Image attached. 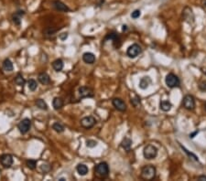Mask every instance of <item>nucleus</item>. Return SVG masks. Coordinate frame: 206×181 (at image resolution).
I'll return each instance as SVG.
<instances>
[{
  "label": "nucleus",
  "mask_w": 206,
  "mask_h": 181,
  "mask_svg": "<svg viewBox=\"0 0 206 181\" xmlns=\"http://www.w3.org/2000/svg\"><path fill=\"white\" fill-rule=\"evenodd\" d=\"M52 129H53L55 132L59 133V134L64 132V126H63L61 124H60V123H54V124L52 125Z\"/></svg>",
  "instance_id": "nucleus-27"
},
{
  "label": "nucleus",
  "mask_w": 206,
  "mask_h": 181,
  "mask_svg": "<svg viewBox=\"0 0 206 181\" xmlns=\"http://www.w3.org/2000/svg\"><path fill=\"white\" fill-rule=\"evenodd\" d=\"M78 94L80 99H83V98H92L93 97V89H91L90 87H86V86H82L79 88L78 90Z\"/></svg>",
  "instance_id": "nucleus-6"
},
{
  "label": "nucleus",
  "mask_w": 206,
  "mask_h": 181,
  "mask_svg": "<svg viewBox=\"0 0 206 181\" xmlns=\"http://www.w3.org/2000/svg\"><path fill=\"white\" fill-rule=\"evenodd\" d=\"M52 7L58 11H61V12H69L70 11V8H69L61 1H59V0H55V1L52 2Z\"/></svg>",
  "instance_id": "nucleus-13"
},
{
  "label": "nucleus",
  "mask_w": 206,
  "mask_h": 181,
  "mask_svg": "<svg viewBox=\"0 0 206 181\" xmlns=\"http://www.w3.org/2000/svg\"><path fill=\"white\" fill-rule=\"evenodd\" d=\"M181 148H182V149L184 150V152H185V153H186V154H187V155H188V156H189V157H190L191 158H192V159H193L194 161H196V162H199V159H198V157H196V156H195L194 154H192V153H190L189 151H188V150H187V149H186V148H185L184 146H182L181 144Z\"/></svg>",
  "instance_id": "nucleus-29"
},
{
  "label": "nucleus",
  "mask_w": 206,
  "mask_h": 181,
  "mask_svg": "<svg viewBox=\"0 0 206 181\" xmlns=\"http://www.w3.org/2000/svg\"><path fill=\"white\" fill-rule=\"evenodd\" d=\"M59 38L61 40H65L67 38H68V33H62L59 36Z\"/></svg>",
  "instance_id": "nucleus-36"
},
{
  "label": "nucleus",
  "mask_w": 206,
  "mask_h": 181,
  "mask_svg": "<svg viewBox=\"0 0 206 181\" xmlns=\"http://www.w3.org/2000/svg\"><path fill=\"white\" fill-rule=\"evenodd\" d=\"M15 83H16L17 85H18V86H21V87H23V86L25 85L26 81H25V79H24V77L22 76L21 73H18V74L16 76V78H15Z\"/></svg>",
  "instance_id": "nucleus-26"
},
{
  "label": "nucleus",
  "mask_w": 206,
  "mask_h": 181,
  "mask_svg": "<svg viewBox=\"0 0 206 181\" xmlns=\"http://www.w3.org/2000/svg\"><path fill=\"white\" fill-rule=\"evenodd\" d=\"M151 84V79L149 77H143L139 81V88L142 90H146Z\"/></svg>",
  "instance_id": "nucleus-18"
},
{
  "label": "nucleus",
  "mask_w": 206,
  "mask_h": 181,
  "mask_svg": "<svg viewBox=\"0 0 206 181\" xmlns=\"http://www.w3.org/2000/svg\"><path fill=\"white\" fill-rule=\"evenodd\" d=\"M37 107L41 110H43V111H47L48 110V105L46 103V102L42 99H37L36 102H35Z\"/></svg>",
  "instance_id": "nucleus-24"
},
{
  "label": "nucleus",
  "mask_w": 206,
  "mask_h": 181,
  "mask_svg": "<svg viewBox=\"0 0 206 181\" xmlns=\"http://www.w3.org/2000/svg\"><path fill=\"white\" fill-rule=\"evenodd\" d=\"M165 82L167 84L168 87L169 88H175V87H179L181 84V81L180 79L173 73H169L166 76L165 79Z\"/></svg>",
  "instance_id": "nucleus-4"
},
{
  "label": "nucleus",
  "mask_w": 206,
  "mask_h": 181,
  "mask_svg": "<svg viewBox=\"0 0 206 181\" xmlns=\"http://www.w3.org/2000/svg\"><path fill=\"white\" fill-rule=\"evenodd\" d=\"M76 170L80 176H86L89 171L87 166H85L84 164H79L76 167Z\"/></svg>",
  "instance_id": "nucleus-22"
},
{
  "label": "nucleus",
  "mask_w": 206,
  "mask_h": 181,
  "mask_svg": "<svg viewBox=\"0 0 206 181\" xmlns=\"http://www.w3.org/2000/svg\"><path fill=\"white\" fill-rule=\"evenodd\" d=\"M97 145V142L94 141V140H92V139H89L86 141V146L87 147H90V148H93Z\"/></svg>",
  "instance_id": "nucleus-32"
},
{
  "label": "nucleus",
  "mask_w": 206,
  "mask_h": 181,
  "mask_svg": "<svg viewBox=\"0 0 206 181\" xmlns=\"http://www.w3.org/2000/svg\"><path fill=\"white\" fill-rule=\"evenodd\" d=\"M203 4H204V6L206 7V0H203Z\"/></svg>",
  "instance_id": "nucleus-41"
},
{
  "label": "nucleus",
  "mask_w": 206,
  "mask_h": 181,
  "mask_svg": "<svg viewBox=\"0 0 206 181\" xmlns=\"http://www.w3.org/2000/svg\"><path fill=\"white\" fill-rule=\"evenodd\" d=\"M205 74H206V71H205Z\"/></svg>",
  "instance_id": "nucleus-43"
},
{
  "label": "nucleus",
  "mask_w": 206,
  "mask_h": 181,
  "mask_svg": "<svg viewBox=\"0 0 206 181\" xmlns=\"http://www.w3.org/2000/svg\"><path fill=\"white\" fill-rule=\"evenodd\" d=\"M143 156L146 159H153L158 156V149L156 146L152 145V144H149L147 145L144 150H143Z\"/></svg>",
  "instance_id": "nucleus-3"
},
{
  "label": "nucleus",
  "mask_w": 206,
  "mask_h": 181,
  "mask_svg": "<svg viewBox=\"0 0 206 181\" xmlns=\"http://www.w3.org/2000/svg\"><path fill=\"white\" fill-rule=\"evenodd\" d=\"M126 29H127V26L124 25V26H123V30H124V31H125V30H126Z\"/></svg>",
  "instance_id": "nucleus-39"
},
{
  "label": "nucleus",
  "mask_w": 206,
  "mask_h": 181,
  "mask_svg": "<svg viewBox=\"0 0 206 181\" xmlns=\"http://www.w3.org/2000/svg\"><path fill=\"white\" fill-rule=\"evenodd\" d=\"M96 124V120L93 116H85L81 120V125L85 129L93 128Z\"/></svg>",
  "instance_id": "nucleus-9"
},
{
  "label": "nucleus",
  "mask_w": 206,
  "mask_h": 181,
  "mask_svg": "<svg viewBox=\"0 0 206 181\" xmlns=\"http://www.w3.org/2000/svg\"><path fill=\"white\" fill-rule=\"evenodd\" d=\"M63 66H64L63 62H62V59H57L52 62V68L57 72L60 71L63 69Z\"/></svg>",
  "instance_id": "nucleus-17"
},
{
  "label": "nucleus",
  "mask_w": 206,
  "mask_h": 181,
  "mask_svg": "<svg viewBox=\"0 0 206 181\" xmlns=\"http://www.w3.org/2000/svg\"><path fill=\"white\" fill-rule=\"evenodd\" d=\"M0 163L1 165L6 167V168H9L11 167V166L13 165V157L11 155L9 154H4L0 157Z\"/></svg>",
  "instance_id": "nucleus-10"
},
{
  "label": "nucleus",
  "mask_w": 206,
  "mask_h": 181,
  "mask_svg": "<svg viewBox=\"0 0 206 181\" xmlns=\"http://www.w3.org/2000/svg\"><path fill=\"white\" fill-rule=\"evenodd\" d=\"M156 176V167L153 166H146L141 169V177L145 180H152Z\"/></svg>",
  "instance_id": "nucleus-2"
},
{
  "label": "nucleus",
  "mask_w": 206,
  "mask_h": 181,
  "mask_svg": "<svg viewBox=\"0 0 206 181\" xmlns=\"http://www.w3.org/2000/svg\"><path fill=\"white\" fill-rule=\"evenodd\" d=\"M30 128H31V121L28 118H24L18 125V129L22 135L27 134L30 130Z\"/></svg>",
  "instance_id": "nucleus-5"
},
{
  "label": "nucleus",
  "mask_w": 206,
  "mask_h": 181,
  "mask_svg": "<svg viewBox=\"0 0 206 181\" xmlns=\"http://www.w3.org/2000/svg\"><path fill=\"white\" fill-rule=\"evenodd\" d=\"M198 180H200V181H206V176H198Z\"/></svg>",
  "instance_id": "nucleus-37"
},
{
  "label": "nucleus",
  "mask_w": 206,
  "mask_h": 181,
  "mask_svg": "<svg viewBox=\"0 0 206 181\" xmlns=\"http://www.w3.org/2000/svg\"><path fill=\"white\" fill-rule=\"evenodd\" d=\"M63 100L60 97H55L52 101V106L55 110H60L63 107Z\"/></svg>",
  "instance_id": "nucleus-19"
},
{
  "label": "nucleus",
  "mask_w": 206,
  "mask_h": 181,
  "mask_svg": "<svg viewBox=\"0 0 206 181\" xmlns=\"http://www.w3.org/2000/svg\"><path fill=\"white\" fill-rule=\"evenodd\" d=\"M94 173L97 177L99 178H106L109 175V167L107 163L101 162L97 164L94 167Z\"/></svg>",
  "instance_id": "nucleus-1"
},
{
  "label": "nucleus",
  "mask_w": 206,
  "mask_h": 181,
  "mask_svg": "<svg viewBox=\"0 0 206 181\" xmlns=\"http://www.w3.org/2000/svg\"><path fill=\"white\" fill-rule=\"evenodd\" d=\"M26 165L27 167L31 169V170H34V169H36L37 167V161L36 160H33V159H29L26 162Z\"/></svg>",
  "instance_id": "nucleus-28"
},
{
  "label": "nucleus",
  "mask_w": 206,
  "mask_h": 181,
  "mask_svg": "<svg viewBox=\"0 0 206 181\" xmlns=\"http://www.w3.org/2000/svg\"><path fill=\"white\" fill-rule=\"evenodd\" d=\"M3 70L6 71H9V72L14 70L13 63L9 59H6L3 62Z\"/></svg>",
  "instance_id": "nucleus-20"
},
{
  "label": "nucleus",
  "mask_w": 206,
  "mask_h": 181,
  "mask_svg": "<svg viewBox=\"0 0 206 181\" xmlns=\"http://www.w3.org/2000/svg\"><path fill=\"white\" fill-rule=\"evenodd\" d=\"M198 133H199V131H196V132H194V133L191 134V135H190V137H191V138H193V137H194V136H195Z\"/></svg>",
  "instance_id": "nucleus-38"
},
{
  "label": "nucleus",
  "mask_w": 206,
  "mask_h": 181,
  "mask_svg": "<svg viewBox=\"0 0 206 181\" xmlns=\"http://www.w3.org/2000/svg\"><path fill=\"white\" fill-rule=\"evenodd\" d=\"M182 105L185 109L187 110H193L195 107V100L194 97L191 94H187L184 96L183 100H182Z\"/></svg>",
  "instance_id": "nucleus-8"
},
{
  "label": "nucleus",
  "mask_w": 206,
  "mask_h": 181,
  "mask_svg": "<svg viewBox=\"0 0 206 181\" xmlns=\"http://www.w3.org/2000/svg\"><path fill=\"white\" fill-rule=\"evenodd\" d=\"M83 60L87 64H93L95 62V56L92 52H85L83 55Z\"/></svg>",
  "instance_id": "nucleus-15"
},
{
  "label": "nucleus",
  "mask_w": 206,
  "mask_h": 181,
  "mask_svg": "<svg viewBox=\"0 0 206 181\" xmlns=\"http://www.w3.org/2000/svg\"><path fill=\"white\" fill-rule=\"evenodd\" d=\"M131 103H132L135 107L139 106V105H140V99H139V97L137 96V95H136L135 98H132V99H131Z\"/></svg>",
  "instance_id": "nucleus-30"
},
{
  "label": "nucleus",
  "mask_w": 206,
  "mask_h": 181,
  "mask_svg": "<svg viewBox=\"0 0 206 181\" xmlns=\"http://www.w3.org/2000/svg\"><path fill=\"white\" fill-rule=\"evenodd\" d=\"M24 15H25V11H23V10H18V11L15 12V14H13V16H12L13 23L17 26H19L21 24V19Z\"/></svg>",
  "instance_id": "nucleus-14"
},
{
  "label": "nucleus",
  "mask_w": 206,
  "mask_h": 181,
  "mask_svg": "<svg viewBox=\"0 0 206 181\" xmlns=\"http://www.w3.org/2000/svg\"><path fill=\"white\" fill-rule=\"evenodd\" d=\"M28 90L31 91V92H35L38 88V82L35 80L30 79L28 81Z\"/></svg>",
  "instance_id": "nucleus-25"
},
{
  "label": "nucleus",
  "mask_w": 206,
  "mask_h": 181,
  "mask_svg": "<svg viewBox=\"0 0 206 181\" xmlns=\"http://www.w3.org/2000/svg\"><path fill=\"white\" fill-rule=\"evenodd\" d=\"M204 108H205V110H206V103H205V104H204Z\"/></svg>",
  "instance_id": "nucleus-42"
},
{
  "label": "nucleus",
  "mask_w": 206,
  "mask_h": 181,
  "mask_svg": "<svg viewBox=\"0 0 206 181\" xmlns=\"http://www.w3.org/2000/svg\"><path fill=\"white\" fill-rule=\"evenodd\" d=\"M112 103H113L114 107H115L116 110L120 111V112H125V111L126 110V104L125 102H124L122 99H120V98H115V99H113Z\"/></svg>",
  "instance_id": "nucleus-11"
},
{
  "label": "nucleus",
  "mask_w": 206,
  "mask_h": 181,
  "mask_svg": "<svg viewBox=\"0 0 206 181\" xmlns=\"http://www.w3.org/2000/svg\"><path fill=\"white\" fill-rule=\"evenodd\" d=\"M56 31L57 30L56 29H54V28H47L45 31H44V35L45 36H47V37H51V36H52V35H54L55 33H56Z\"/></svg>",
  "instance_id": "nucleus-31"
},
{
  "label": "nucleus",
  "mask_w": 206,
  "mask_h": 181,
  "mask_svg": "<svg viewBox=\"0 0 206 181\" xmlns=\"http://www.w3.org/2000/svg\"><path fill=\"white\" fill-rule=\"evenodd\" d=\"M141 52H142V49H141V47L139 44H133V45H131L127 49V50H126L127 56L129 58H132V59L137 57Z\"/></svg>",
  "instance_id": "nucleus-7"
},
{
  "label": "nucleus",
  "mask_w": 206,
  "mask_h": 181,
  "mask_svg": "<svg viewBox=\"0 0 206 181\" xmlns=\"http://www.w3.org/2000/svg\"><path fill=\"white\" fill-rule=\"evenodd\" d=\"M38 80H39V81H40L41 84H43V85H48V84H50V82H51L50 75H49L48 73H46V72H41V73H40L39 76H38Z\"/></svg>",
  "instance_id": "nucleus-16"
},
{
  "label": "nucleus",
  "mask_w": 206,
  "mask_h": 181,
  "mask_svg": "<svg viewBox=\"0 0 206 181\" xmlns=\"http://www.w3.org/2000/svg\"><path fill=\"white\" fill-rule=\"evenodd\" d=\"M171 107H172V104L168 101H161L159 103V108L163 112H168L171 109Z\"/></svg>",
  "instance_id": "nucleus-21"
},
{
  "label": "nucleus",
  "mask_w": 206,
  "mask_h": 181,
  "mask_svg": "<svg viewBox=\"0 0 206 181\" xmlns=\"http://www.w3.org/2000/svg\"><path fill=\"white\" fill-rule=\"evenodd\" d=\"M140 15H141L140 10L136 9V10H135L134 12H132V14H131V17H132V18H134V19H136V18H139V17H140Z\"/></svg>",
  "instance_id": "nucleus-33"
},
{
  "label": "nucleus",
  "mask_w": 206,
  "mask_h": 181,
  "mask_svg": "<svg viewBox=\"0 0 206 181\" xmlns=\"http://www.w3.org/2000/svg\"><path fill=\"white\" fill-rule=\"evenodd\" d=\"M199 89L202 92H206V81H201L199 84Z\"/></svg>",
  "instance_id": "nucleus-35"
},
{
  "label": "nucleus",
  "mask_w": 206,
  "mask_h": 181,
  "mask_svg": "<svg viewBox=\"0 0 206 181\" xmlns=\"http://www.w3.org/2000/svg\"><path fill=\"white\" fill-rule=\"evenodd\" d=\"M41 169L42 173H48L51 170V167H50V165H41Z\"/></svg>",
  "instance_id": "nucleus-34"
},
{
  "label": "nucleus",
  "mask_w": 206,
  "mask_h": 181,
  "mask_svg": "<svg viewBox=\"0 0 206 181\" xmlns=\"http://www.w3.org/2000/svg\"><path fill=\"white\" fill-rule=\"evenodd\" d=\"M106 40H111L116 48H118L120 46V38L116 33H109L107 36L105 38V41Z\"/></svg>",
  "instance_id": "nucleus-12"
},
{
  "label": "nucleus",
  "mask_w": 206,
  "mask_h": 181,
  "mask_svg": "<svg viewBox=\"0 0 206 181\" xmlns=\"http://www.w3.org/2000/svg\"><path fill=\"white\" fill-rule=\"evenodd\" d=\"M59 180H60V181H64V180H66V179H65V178H63V177H61V178H60Z\"/></svg>",
  "instance_id": "nucleus-40"
},
{
  "label": "nucleus",
  "mask_w": 206,
  "mask_h": 181,
  "mask_svg": "<svg viewBox=\"0 0 206 181\" xmlns=\"http://www.w3.org/2000/svg\"><path fill=\"white\" fill-rule=\"evenodd\" d=\"M131 145H132V140L128 137H126L122 143H121V146L126 150V151H130L131 149Z\"/></svg>",
  "instance_id": "nucleus-23"
}]
</instances>
